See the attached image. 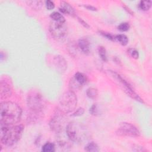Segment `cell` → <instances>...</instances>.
I'll use <instances>...</instances> for the list:
<instances>
[{"label": "cell", "instance_id": "obj_25", "mask_svg": "<svg viewBox=\"0 0 152 152\" xmlns=\"http://www.w3.org/2000/svg\"><path fill=\"white\" fill-rule=\"evenodd\" d=\"M128 52L129 53V55H131V56L134 59H138V56H139V53L135 49H132V48H130L128 49Z\"/></svg>", "mask_w": 152, "mask_h": 152}, {"label": "cell", "instance_id": "obj_2", "mask_svg": "<svg viewBox=\"0 0 152 152\" xmlns=\"http://www.w3.org/2000/svg\"><path fill=\"white\" fill-rule=\"evenodd\" d=\"M24 130L23 125H6L1 124V142L2 144L11 146L15 144L21 138Z\"/></svg>", "mask_w": 152, "mask_h": 152}, {"label": "cell", "instance_id": "obj_23", "mask_svg": "<svg viewBox=\"0 0 152 152\" xmlns=\"http://www.w3.org/2000/svg\"><path fill=\"white\" fill-rule=\"evenodd\" d=\"M90 113L93 115H100V109L97 104H93L90 108Z\"/></svg>", "mask_w": 152, "mask_h": 152}, {"label": "cell", "instance_id": "obj_3", "mask_svg": "<svg viewBox=\"0 0 152 152\" xmlns=\"http://www.w3.org/2000/svg\"><path fill=\"white\" fill-rule=\"evenodd\" d=\"M65 130L68 138L76 142H83L90 136V132L86 126L78 122L73 121L68 123Z\"/></svg>", "mask_w": 152, "mask_h": 152}, {"label": "cell", "instance_id": "obj_1", "mask_svg": "<svg viewBox=\"0 0 152 152\" xmlns=\"http://www.w3.org/2000/svg\"><path fill=\"white\" fill-rule=\"evenodd\" d=\"M22 110L17 103L4 101L1 103L0 123L6 125H13L21 119Z\"/></svg>", "mask_w": 152, "mask_h": 152}, {"label": "cell", "instance_id": "obj_26", "mask_svg": "<svg viewBox=\"0 0 152 152\" xmlns=\"http://www.w3.org/2000/svg\"><path fill=\"white\" fill-rule=\"evenodd\" d=\"M100 33L104 37L107 38L109 40H110L112 41H115V36H113V34L109 33H107V32H104V31H100Z\"/></svg>", "mask_w": 152, "mask_h": 152}, {"label": "cell", "instance_id": "obj_18", "mask_svg": "<svg viewBox=\"0 0 152 152\" xmlns=\"http://www.w3.org/2000/svg\"><path fill=\"white\" fill-rule=\"evenodd\" d=\"M115 40L119 42L123 46H125L128 43V38L125 34H118L115 36Z\"/></svg>", "mask_w": 152, "mask_h": 152}, {"label": "cell", "instance_id": "obj_6", "mask_svg": "<svg viewBox=\"0 0 152 152\" xmlns=\"http://www.w3.org/2000/svg\"><path fill=\"white\" fill-rule=\"evenodd\" d=\"M64 113L59 109L55 112L49 122L50 129L56 133H60L63 131L66 119Z\"/></svg>", "mask_w": 152, "mask_h": 152}, {"label": "cell", "instance_id": "obj_20", "mask_svg": "<svg viewBox=\"0 0 152 152\" xmlns=\"http://www.w3.org/2000/svg\"><path fill=\"white\" fill-rule=\"evenodd\" d=\"M55 145L53 143L46 142L43 145L42 150L43 152H52L55 150Z\"/></svg>", "mask_w": 152, "mask_h": 152}, {"label": "cell", "instance_id": "obj_19", "mask_svg": "<svg viewBox=\"0 0 152 152\" xmlns=\"http://www.w3.org/2000/svg\"><path fill=\"white\" fill-rule=\"evenodd\" d=\"M151 1H140L138 7L142 11H148L151 6Z\"/></svg>", "mask_w": 152, "mask_h": 152}, {"label": "cell", "instance_id": "obj_4", "mask_svg": "<svg viewBox=\"0 0 152 152\" xmlns=\"http://www.w3.org/2000/svg\"><path fill=\"white\" fill-rule=\"evenodd\" d=\"M77 104V97L74 91H65L59 99L58 109L64 113H70L75 110Z\"/></svg>", "mask_w": 152, "mask_h": 152}, {"label": "cell", "instance_id": "obj_14", "mask_svg": "<svg viewBox=\"0 0 152 152\" xmlns=\"http://www.w3.org/2000/svg\"><path fill=\"white\" fill-rule=\"evenodd\" d=\"M50 17L53 21L60 23H65V19L64 17L58 12H53L51 13Z\"/></svg>", "mask_w": 152, "mask_h": 152}, {"label": "cell", "instance_id": "obj_13", "mask_svg": "<svg viewBox=\"0 0 152 152\" xmlns=\"http://www.w3.org/2000/svg\"><path fill=\"white\" fill-rule=\"evenodd\" d=\"M27 3L28 6L34 10H40L44 5V2L42 1H27Z\"/></svg>", "mask_w": 152, "mask_h": 152}, {"label": "cell", "instance_id": "obj_7", "mask_svg": "<svg viewBox=\"0 0 152 152\" xmlns=\"http://www.w3.org/2000/svg\"><path fill=\"white\" fill-rule=\"evenodd\" d=\"M117 134L121 136L137 137L140 135L138 129L133 124L128 122H122L116 131Z\"/></svg>", "mask_w": 152, "mask_h": 152}, {"label": "cell", "instance_id": "obj_21", "mask_svg": "<svg viewBox=\"0 0 152 152\" xmlns=\"http://www.w3.org/2000/svg\"><path fill=\"white\" fill-rule=\"evenodd\" d=\"M86 94H87V96L90 99H94L97 97L98 92H97V90L96 88H93V87H90L87 89V90L86 91Z\"/></svg>", "mask_w": 152, "mask_h": 152}, {"label": "cell", "instance_id": "obj_24", "mask_svg": "<svg viewBox=\"0 0 152 152\" xmlns=\"http://www.w3.org/2000/svg\"><path fill=\"white\" fill-rule=\"evenodd\" d=\"M129 28H130V26L128 23H121L118 27V30H120L121 31H123V32L128 31L129 29Z\"/></svg>", "mask_w": 152, "mask_h": 152}, {"label": "cell", "instance_id": "obj_10", "mask_svg": "<svg viewBox=\"0 0 152 152\" xmlns=\"http://www.w3.org/2000/svg\"><path fill=\"white\" fill-rule=\"evenodd\" d=\"M53 64L58 72L63 73L67 69V62L64 58L61 55H57L54 57Z\"/></svg>", "mask_w": 152, "mask_h": 152}, {"label": "cell", "instance_id": "obj_5", "mask_svg": "<svg viewBox=\"0 0 152 152\" xmlns=\"http://www.w3.org/2000/svg\"><path fill=\"white\" fill-rule=\"evenodd\" d=\"M27 103L31 113L37 115L42 113L45 106V102L43 97L41 94L36 92H33L28 96Z\"/></svg>", "mask_w": 152, "mask_h": 152}, {"label": "cell", "instance_id": "obj_30", "mask_svg": "<svg viewBox=\"0 0 152 152\" xmlns=\"http://www.w3.org/2000/svg\"><path fill=\"white\" fill-rule=\"evenodd\" d=\"M87 9L90 10H93V11H96V8L94 7H92V6H90V5H86L85 6Z\"/></svg>", "mask_w": 152, "mask_h": 152}, {"label": "cell", "instance_id": "obj_29", "mask_svg": "<svg viewBox=\"0 0 152 152\" xmlns=\"http://www.w3.org/2000/svg\"><path fill=\"white\" fill-rule=\"evenodd\" d=\"M78 21H79L84 27H86V28H90V26H89L86 21H84L83 19H81V18L78 17Z\"/></svg>", "mask_w": 152, "mask_h": 152}, {"label": "cell", "instance_id": "obj_8", "mask_svg": "<svg viewBox=\"0 0 152 152\" xmlns=\"http://www.w3.org/2000/svg\"><path fill=\"white\" fill-rule=\"evenodd\" d=\"M49 30L51 35L56 39H62L67 33V27L65 23L52 20L49 24Z\"/></svg>", "mask_w": 152, "mask_h": 152}, {"label": "cell", "instance_id": "obj_16", "mask_svg": "<svg viewBox=\"0 0 152 152\" xmlns=\"http://www.w3.org/2000/svg\"><path fill=\"white\" fill-rule=\"evenodd\" d=\"M74 77L76 80V81L82 86L84 85V84H86L87 82V80L86 76L81 72L75 73Z\"/></svg>", "mask_w": 152, "mask_h": 152}, {"label": "cell", "instance_id": "obj_22", "mask_svg": "<svg viewBox=\"0 0 152 152\" xmlns=\"http://www.w3.org/2000/svg\"><path fill=\"white\" fill-rule=\"evenodd\" d=\"M99 55L102 61L106 62L107 61V55L106 49L103 46H99L98 48Z\"/></svg>", "mask_w": 152, "mask_h": 152}, {"label": "cell", "instance_id": "obj_28", "mask_svg": "<svg viewBox=\"0 0 152 152\" xmlns=\"http://www.w3.org/2000/svg\"><path fill=\"white\" fill-rule=\"evenodd\" d=\"M84 109L82 108V107H80L79 109H78L73 114H72V116H80L81 115H82L83 113H84Z\"/></svg>", "mask_w": 152, "mask_h": 152}, {"label": "cell", "instance_id": "obj_27", "mask_svg": "<svg viewBox=\"0 0 152 152\" xmlns=\"http://www.w3.org/2000/svg\"><path fill=\"white\" fill-rule=\"evenodd\" d=\"M45 6L48 10H52L55 8V4L53 3V2L48 0L45 1Z\"/></svg>", "mask_w": 152, "mask_h": 152}, {"label": "cell", "instance_id": "obj_15", "mask_svg": "<svg viewBox=\"0 0 152 152\" xmlns=\"http://www.w3.org/2000/svg\"><path fill=\"white\" fill-rule=\"evenodd\" d=\"M86 151L88 152H97L99 151V148L97 144L94 142H91L88 143L84 148Z\"/></svg>", "mask_w": 152, "mask_h": 152}, {"label": "cell", "instance_id": "obj_9", "mask_svg": "<svg viewBox=\"0 0 152 152\" xmlns=\"http://www.w3.org/2000/svg\"><path fill=\"white\" fill-rule=\"evenodd\" d=\"M12 91V82L11 80L6 77L2 76L0 81V96L1 99H7L9 98Z\"/></svg>", "mask_w": 152, "mask_h": 152}, {"label": "cell", "instance_id": "obj_17", "mask_svg": "<svg viewBox=\"0 0 152 152\" xmlns=\"http://www.w3.org/2000/svg\"><path fill=\"white\" fill-rule=\"evenodd\" d=\"M82 85H81L79 83H78L76 80L73 77L69 81V87L71 91H74V90H77L81 88Z\"/></svg>", "mask_w": 152, "mask_h": 152}, {"label": "cell", "instance_id": "obj_12", "mask_svg": "<svg viewBox=\"0 0 152 152\" xmlns=\"http://www.w3.org/2000/svg\"><path fill=\"white\" fill-rule=\"evenodd\" d=\"M78 46L85 54H88L90 51V42L85 38H81L78 41Z\"/></svg>", "mask_w": 152, "mask_h": 152}, {"label": "cell", "instance_id": "obj_11", "mask_svg": "<svg viewBox=\"0 0 152 152\" xmlns=\"http://www.w3.org/2000/svg\"><path fill=\"white\" fill-rule=\"evenodd\" d=\"M59 10L62 13L67 14L72 16L75 15V12L74 8L69 3L65 1H61L60 2Z\"/></svg>", "mask_w": 152, "mask_h": 152}]
</instances>
